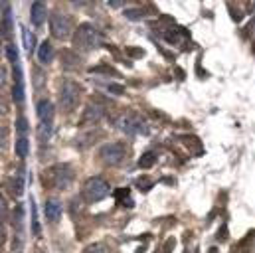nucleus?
Masks as SVG:
<instances>
[{
	"label": "nucleus",
	"mask_w": 255,
	"mask_h": 253,
	"mask_svg": "<svg viewBox=\"0 0 255 253\" xmlns=\"http://www.w3.org/2000/svg\"><path fill=\"white\" fill-rule=\"evenodd\" d=\"M83 253H111V247L105 243V241H97V243H91L83 249Z\"/></svg>",
	"instance_id": "nucleus-15"
},
{
	"label": "nucleus",
	"mask_w": 255,
	"mask_h": 253,
	"mask_svg": "<svg viewBox=\"0 0 255 253\" xmlns=\"http://www.w3.org/2000/svg\"><path fill=\"white\" fill-rule=\"evenodd\" d=\"M44 212H46V218H48L50 221L58 223V221L62 220V212H64L62 202H58V200H48L46 206H44Z\"/></svg>",
	"instance_id": "nucleus-10"
},
{
	"label": "nucleus",
	"mask_w": 255,
	"mask_h": 253,
	"mask_svg": "<svg viewBox=\"0 0 255 253\" xmlns=\"http://www.w3.org/2000/svg\"><path fill=\"white\" fill-rule=\"evenodd\" d=\"M119 129L123 133H129V135H145L147 133V125H145V121L139 115L127 113L119 121Z\"/></svg>",
	"instance_id": "nucleus-7"
},
{
	"label": "nucleus",
	"mask_w": 255,
	"mask_h": 253,
	"mask_svg": "<svg viewBox=\"0 0 255 253\" xmlns=\"http://www.w3.org/2000/svg\"><path fill=\"white\" fill-rule=\"evenodd\" d=\"M73 178H75L73 168L69 164H64V162L46 168L44 174H42L44 184L48 188H54V190H65V188H69L71 182H73Z\"/></svg>",
	"instance_id": "nucleus-1"
},
{
	"label": "nucleus",
	"mask_w": 255,
	"mask_h": 253,
	"mask_svg": "<svg viewBox=\"0 0 255 253\" xmlns=\"http://www.w3.org/2000/svg\"><path fill=\"white\" fill-rule=\"evenodd\" d=\"M0 52H2V40H0Z\"/></svg>",
	"instance_id": "nucleus-30"
},
{
	"label": "nucleus",
	"mask_w": 255,
	"mask_h": 253,
	"mask_svg": "<svg viewBox=\"0 0 255 253\" xmlns=\"http://www.w3.org/2000/svg\"><path fill=\"white\" fill-rule=\"evenodd\" d=\"M24 40H26V48L32 50V48H34V46H32V34H30L28 30H24Z\"/></svg>",
	"instance_id": "nucleus-27"
},
{
	"label": "nucleus",
	"mask_w": 255,
	"mask_h": 253,
	"mask_svg": "<svg viewBox=\"0 0 255 253\" xmlns=\"http://www.w3.org/2000/svg\"><path fill=\"white\" fill-rule=\"evenodd\" d=\"M109 91L121 95V93H125V87H123V85H117V83H111V85H109Z\"/></svg>",
	"instance_id": "nucleus-26"
},
{
	"label": "nucleus",
	"mask_w": 255,
	"mask_h": 253,
	"mask_svg": "<svg viewBox=\"0 0 255 253\" xmlns=\"http://www.w3.org/2000/svg\"><path fill=\"white\" fill-rule=\"evenodd\" d=\"M101 117H103V109L97 105H87V109H85V113H83V119L79 121V125L81 123H97V121H101Z\"/></svg>",
	"instance_id": "nucleus-11"
},
{
	"label": "nucleus",
	"mask_w": 255,
	"mask_h": 253,
	"mask_svg": "<svg viewBox=\"0 0 255 253\" xmlns=\"http://www.w3.org/2000/svg\"><path fill=\"white\" fill-rule=\"evenodd\" d=\"M14 101H16V103H22V101H24V87H22V81H16V83H14Z\"/></svg>",
	"instance_id": "nucleus-19"
},
{
	"label": "nucleus",
	"mask_w": 255,
	"mask_h": 253,
	"mask_svg": "<svg viewBox=\"0 0 255 253\" xmlns=\"http://www.w3.org/2000/svg\"><path fill=\"white\" fill-rule=\"evenodd\" d=\"M6 141H8V129L4 125H0V149L6 147Z\"/></svg>",
	"instance_id": "nucleus-22"
},
{
	"label": "nucleus",
	"mask_w": 255,
	"mask_h": 253,
	"mask_svg": "<svg viewBox=\"0 0 255 253\" xmlns=\"http://www.w3.org/2000/svg\"><path fill=\"white\" fill-rule=\"evenodd\" d=\"M109 184L101 178V176H91L85 180L83 188H81V198L87 202V204H95V202H101L103 198L109 196Z\"/></svg>",
	"instance_id": "nucleus-5"
},
{
	"label": "nucleus",
	"mask_w": 255,
	"mask_h": 253,
	"mask_svg": "<svg viewBox=\"0 0 255 253\" xmlns=\"http://www.w3.org/2000/svg\"><path fill=\"white\" fill-rule=\"evenodd\" d=\"M38 119H40V125H46V126H52V121H54V105L50 99H42L38 103Z\"/></svg>",
	"instance_id": "nucleus-8"
},
{
	"label": "nucleus",
	"mask_w": 255,
	"mask_h": 253,
	"mask_svg": "<svg viewBox=\"0 0 255 253\" xmlns=\"http://www.w3.org/2000/svg\"><path fill=\"white\" fill-rule=\"evenodd\" d=\"M81 93H83V89H81L79 83H75L71 79H65L60 87V107H62V111L73 113L81 103Z\"/></svg>",
	"instance_id": "nucleus-4"
},
{
	"label": "nucleus",
	"mask_w": 255,
	"mask_h": 253,
	"mask_svg": "<svg viewBox=\"0 0 255 253\" xmlns=\"http://www.w3.org/2000/svg\"><path fill=\"white\" fill-rule=\"evenodd\" d=\"M62 60H64V67H67V69H77L79 65V58L73 54V52H69V50H65L64 54H62Z\"/></svg>",
	"instance_id": "nucleus-13"
},
{
	"label": "nucleus",
	"mask_w": 255,
	"mask_h": 253,
	"mask_svg": "<svg viewBox=\"0 0 255 253\" xmlns=\"http://www.w3.org/2000/svg\"><path fill=\"white\" fill-rule=\"evenodd\" d=\"M4 221H8V202L2 194H0V225Z\"/></svg>",
	"instance_id": "nucleus-17"
},
{
	"label": "nucleus",
	"mask_w": 255,
	"mask_h": 253,
	"mask_svg": "<svg viewBox=\"0 0 255 253\" xmlns=\"http://www.w3.org/2000/svg\"><path fill=\"white\" fill-rule=\"evenodd\" d=\"M6 54H8L10 62L16 65V63H18V54H16V48H14V46H8V48H6Z\"/></svg>",
	"instance_id": "nucleus-24"
},
{
	"label": "nucleus",
	"mask_w": 255,
	"mask_h": 253,
	"mask_svg": "<svg viewBox=\"0 0 255 253\" xmlns=\"http://www.w3.org/2000/svg\"><path fill=\"white\" fill-rule=\"evenodd\" d=\"M127 54H129V56H133V58H141V56H143V50H135V48H129V50H127Z\"/></svg>",
	"instance_id": "nucleus-29"
},
{
	"label": "nucleus",
	"mask_w": 255,
	"mask_h": 253,
	"mask_svg": "<svg viewBox=\"0 0 255 253\" xmlns=\"http://www.w3.org/2000/svg\"><path fill=\"white\" fill-rule=\"evenodd\" d=\"M174 243H176V241H174V237H170V239L164 243V247H162V253H172V249H174ZM157 253H160V247L157 249Z\"/></svg>",
	"instance_id": "nucleus-23"
},
{
	"label": "nucleus",
	"mask_w": 255,
	"mask_h": 253,
	"mask_svg": "<svg viewBox=\"0 0 255 253\" xmlns=\"http://www.w3.org/2000/svg\"><path fill=\"white\" fill-rule=\"evenodd\" d=\"M125 16L129 20H139L141 16H145V12L139 10V8H129V10H125Z\"/></svg>",
	"instance_id": "nucleus-20"
},
{
	"label": "nucleus",
	"mask_w": 255,
	"mask_h": 253,
	"mask_svg": "<svg viewBox=\"0 0 255 253\" xmlns=\"http://www.w3.org/2000/svg\"><path fill=\"white\" fill-rule=\"evenodd\" d=\"M10 34H12V16H10V12H6L4 24H2V36L4 38H10Z\"/></svg>",
	"instance_id": "nucleus-18"
},
{
	"label": "nucleus",
	"mask_w": 255,
	"mask_h": 253,
	"mask_svg": "<svg viewBox=\"0 0 255 253\" xmlns=\"http://www.w3.org/2000/svg\"><path fill=\"white\" fill-rule=\"evenodd\" d=\"M50 30H52V36L56 40H69L71 38V32H73V22L69 16L62 14V12H54L50 14Z\"/></svg>",
	"instance_id": "nucleus-6"
},
{
	"label": "nucleus",
	"mask_w": 255,
	"mask_h": 253,
	"mask_svg": "<svg viewBox=\"0 0 255 253\" xmlns=\"http://www.w3.org/2000/svg\"><path fill=\"white\" fill-rule=\"evenodd\" d=\"M38 60H40V62H42L44 65L52 63V60H54V48H52L50 40L42 42V46L38 48Z\"/></svg>",
	"instance_id": "nucleus-12"
},
{
	"label": "nucleus",
	"mask_w": 255,
	"mask_h": 253,
	"mask_svg": "<svg viewBox=\"0 0 255 253\" xmlns=\"http://www.w3.org/2000/svg\"><path fill=\"white\" fill-rule=\"evenodd\" d=\"M137 186H139V188H143V192H147V190L153 186V182H151L149 178H139V180H137Z\"/></svg>",
	"instance_id": "nucleus-25"
},
{
	"label": "nucleus",
	"mask_w": 255,
	"mask_h": 253,
	"mask_svg": "<svg viewBox=\"0 0 255 253\" xmlns=\"http://www.w3.org/2000/svg\"><path fill=\"white\" fill-rule=\"evenodd\" d=\"M97 157L107 166H123L127 162V157H129V147L125 143H107L99 147Z\"/></svg>",
	"instance_id": "nucleus-3"
},
{
	"label": "nucleus",
	"mask_w": 255,
	"mask_h": 253,
	"mask_svg": "<svg viewBox=\"0 0 255 253\" xmlns=\"http://www.w3.org/2000/svg\"><path fill=\"white\" fill-rule=\"evenodd\" d=\"M4 243H6V231H4L2 225H0V249L4 247Z\"/></svg>",
	"instance_id": "nucleus-28"
},
{
	"label": "nucleus",
	"mask_w": 255,
	"mask_h": 253,
	"mask_svg": "<svg viewBox=\"0 0 255 253\" xmlns=\"http://www.w3.org/2000/svg\"><path fill=\"white\" fill-rule=\"evenodd\" d=\"M101 44H103V34L93 24H81L73 34V46L79 52H93L101 48Z\"/></svg>",
	"instance_id": "nucleus-2"
},
{
	"label": "nucleus",
	"mask_w": 255,
	"mask_h": 253,
	"mask_svg": "<svg viewBox=\"0 0 255 253\" xmlns=\"http://www.w3.org/2000/svg\"><path fill=\"white\" fill-rule=\"evenodd\" d=\"M28 151H30L28 137H18V141H16V155H18L20 158H26V157H28Z\"/></svg>",
	"instance_id": "nucleus-14"
},
{
	"label": "nucleus",
	"mask_w": 255,
	"mask_h": 253,
	"mask_svg": "<svg viewBox=\"0 0 255 253\" xmlns=\"http://www.w3.org/2000/svg\"><path fill=\"white\" fill-rule=\"evenodd\" d=\"M32 231L38 235L40 233V225H38V214H36V204L32 202Z\"/></svg>",
	"instance_id": "nucleus-21"
},
{
	"label": "nucleus",
	"mask_w": 255,
	"mask_h": 253,
	"mask_svg": "<svg viewBox=\"0 0 255 253\" xmlns=\"http://www.w3.org/2000/svg\"><path fill=\"white\" fill-rule=\"evenodd\" d=\"M30 18H32V24H34L36 28H40V26L46 22V18H48V8H46V4H44V2H34L32 8H30Z\"/></svg>",
	"instance_id": "nucleus-9"
},
{
	"label": "nucleus",
	"mask_w": 255,
	"mask_h": 253,
	"mask_svg": "<svg viewBox=\"0 0 255 253\" xmlns=\"http://www.w3.org/2000/svg\"><path fill=\"white\" fill-rule=\"evenodd\" d=\"M157 164V155L155 153H145L143 157H141V160H139V166L141 168H151V166H155Z\"/></svg>",
	"instance_id": "nucleus-16"
}]
</instances>
